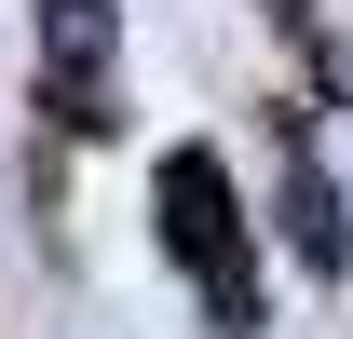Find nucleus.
<instances>
[{"mask_svg":"<svg viewBox=\"0 0 353 339\" xmlns=\"http://www.w3.org/2000/svg\"><path fill=\"white\" fill-rule=\"evenodd\" d=\"M272 14H285V28H299V41H312V0H272Z\"/></svg>","mask_w":353,"mask_h":339,"instance_id":"7ed1b4c3","label":"nucleus"},{"mask_svg":"<svg viewBox=\"0 0 353 339\" xmlns=\"http://www.w3.org/2000/svg\"><path fill=\"white\" fill-rule=\"evenodd\" d=\"M163 245H176V271L204 285V312L231 339H259V245H245V204H231L218 150H163Z\"/></svg>","mask_w":353,"mask_h":339,"instance_id":"f257e3e1","label":"nucleus"},{"mask_svg":"<svg viewBox=\"0 0 353 339\" xmlns=\"http://www.w3.org/2000/svg\"><path fill=\"white\" fill-rule=\"evenodd\" d=\"M109 54H123L109 0H41V109L68 136H109Z\"/></svg>","mask_w":353,"mask_h":339,"instance_id":"f03ea898","label":"nucleus"}]
</instances>
